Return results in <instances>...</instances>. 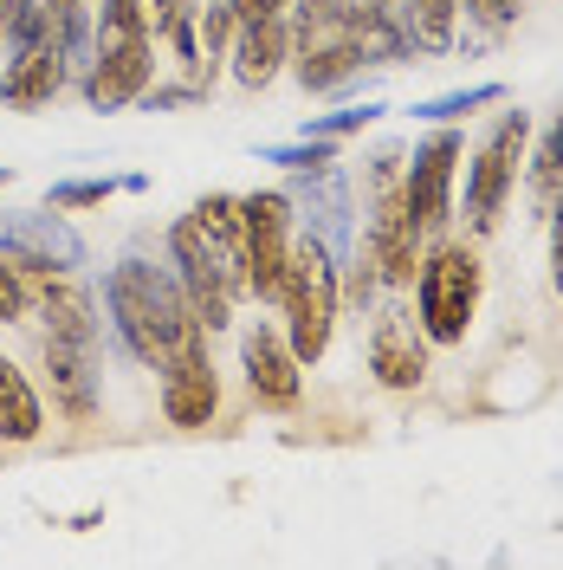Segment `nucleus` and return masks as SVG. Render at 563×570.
<instances>
[{
    "label": "nucleus",
    "instance_id": "b1692460",
    "mask_svg": "<svg viewBox=\"0 0 563 570\" xmlns=\"http://www.w3.org/2000/svg\"><path fill=\"white\" fill-rule=\"evenodd\" d=\"M551 285H557V298H563V202L551 208Z\"/></svg>",
    "mask_w": 563,
    "mask_h": 570
},
{
    "label": "nucleus",
    "instance_id": "39448f33",
    "mask_svg": "<svg viewBox=\"0 0 563 570\" xmlns=\"http://www.w3.org/2000/svg\"><path fill=\"white\" fill-rule=\"evenodd\" d=\"M525 142H531V117L525 110H505V117L493 124V137L480 142L473 176H466V220H473V234H493L498 227L505 188L518 181V163H525Z\"/></svg>",
    "mask_w": 563,
    "mask_h": 570
},
{
    "label": "nucleus",
    "instance_id": "f3484780",
    "mask_svg": "<svg viewBox=\"0 0 563 570\" xmlns=\"http://www.w3.org/2000/svg\"><path fill=\"white\" fill-rule=\"evenodd\" d=\"M46 370L66 395L71 415H91V376H85V344H66V337H46Z\"/></svg>",
    "mask_w": 563,
    "mask_h": 570
},
{
    "label": "nucleus",
    "instance_id": "9b49d317",
    "mask_svg": "<svg viewBox=\"0 0 563 570\" xmlns=\"http://www.w3.org/2000/svg\"><path fill=\"white\" fill-rule=\"evenodd\" d=\"M240 363H247V390L259 395L266 409L298 402V370H305V363H298V351L285 344L279 331H266V324L247 331V337H240Z\"/></svg>",
    "mask_w": 563,
    "mask_h": 570
},
{
    "label": "nucleus",
    "instance_id": "1a4fd4ad",
    "mask_svg": "<svg viewBox=\"0 0 563 570\" xmlns=\"http://www.w3.org/2000/svg\"><path fill=\"white\" fill-rule=\"evenodd\" d=\"M454 163H460V137L454 130H441V137L415 156L408 181H402V202H408V214H415L422 234H441L447 214H454Z\"/></svg>",
    "mask_w": 563,
    "mask_h": 570
},
{
    "label": "nucleus",
    "instance_id": "2eb2a0df",
    "mask_svg": "<svg viewBox=\"0 0 563 570\" xmlns=\"http://www.w3.org/2000/svg\"><path fill=\"white\" fill-rule=\"evenodd\" d=\"M39 428H46V409L33 383L20 376V363L0 356V441H39Z\"/></svg>",
    "mask_w": 563,
    "mask_h": 570
},
{
    "label": "nucleus",
    "instance_id": "20e7f679",
    "mask_svg": "<svg viewBox=\"0 0 563 570\" xmlns=\"http://www.w3.org/2000/svg\"><path fill=\"white\" fill-rule=\"evenodd\" d=\"M337 266L317 240H292V259H285V285H279V305H285V344L298 351V363H317L330 351V324H337Z\"/></svg>",
    "mask_w": 563,
    "mask_h": 570
},
{
    "label": "nucleus",
    "instance_id": "393cba45",
    "mask_svg": "<svg viewBox=\"0 0 563 570\" xmlns=\"http://www.w3.org/2000/svg\"><path fill=\"white\" fill-rule=\"evenodd\" d=\"M46 7H52V13H59V20H66L71 7H78V0H46Z\"/></svg>",
    "mask_w": 563,
    "mask_h": 570
},
{
    "label": "nucleus",
    "instance_id": "4be33fe9",
    "mask_svg": "<svg viewBox=\"0 0 563 570\" xmlns=\"http://www.w3.org/2000/svg\"><path fill=\"white\" fill-rule=\"evenodd\" d=\"M466 7H473L486 27H512V20H518V0H466Z\"/></svg>",
    "mask_w": 563,
    "mask_h": 570
},
{
    "label": "nucleus",
    "instance_id": "4468645a",
    "mask_svg": "<svg viewBox=\"0 0 563 570\" xmlns=\"http://www.w3.org/2000/svg\"><path fill=\"white\" fill-rule=\"evenodd\" d=\"M59 78H66V66H59V46H27L20 59H13V71L0 78V98L20 110L46 105L52 91H59Z\"/></svg>",
    "mask_w": 563,
    "mask_h": 570
},
{
    "label": "nucleus",
    "instance_id": "ddd939ff",
    "mask_svg": "<svg viewBox=\"0 0 563 570\" xmlns=\"http://www.w3.org/2000/svg\"><path fill=\"white\" fill-rule=\"evenodd\" d=\"M285 52H292L285 13H279V20H247V27L234 33V78H240L247 91H266V85L279 78Z\"/></svg>",
    "mask_w": 563,
    "mask_h": 570
},
{
    "label": "nucleus",
    "instance_id": "aec40b11",
    "mask_svg": "<svg viewBox=\"0 0 563 570\" xmlns=\"http://www.w3.org/2000/svg\"><path fill=\"white\" fill-rule=\"evenodd\" d=\"M105 195H110V181H71V188H52V208H91Z\"/></svg>",
    "mask_w": 563,
    "mask_h": 570
},
{
    "label": "nucleus",
    "instance_id": "dca6fc26",
    "mask_svg": "<svg viewBox=\"0 0 563 570\" xmlns=\"http://www.w3.org/2000/svg\"><path fill=\"white\" fill-rule=\"evenodd\" d=\"M557 202H563V110L551 117V130H544L537 156H531V214L551 220Z\"/></svg>",
    "mask_w": 563,
    "mask_h": 570
},
{
    "label": "nucleus",
    "instance_id": "9d476101",
    "mask_svg": "<svg viewBox=\"0 0 563 570\" xmlns=\"http://www.w3.org/2000/svg\"><path fill=\"white\" fill-rule=\"evenodd\" d=\"M149 33H105V52H98V66H91V105L98 110H124L130 98H142V85H149Z\"/></svg>",
    "mask_w": 563,
    "mask_h": 570
},
{
    "label": "nucleus",
    "instance_id": "5701e85b",
    "mask_svg": "<svg viewBox=\"0 0 563 570\" xmlns=\"http://www.w3.org/2000/svg\"><path fill=\"white\" fill-rule=\"evenodd\" d=\"M285 7H292V0H234V20H240V27H247V20H279Z\"/></svg>",
    "mask_w": 563,
    "mask_h": 570
},
{
    "label": "nucleus",
    "instance_id": "6ab92c4d",
    "mask_svg": "<svg viewBox=\"0 0 563 570\" xmlns=\"http://www.w3.org/2000/svg\"><path fill=\"white\" fill-rule=\"evenodd\" d=\"M27 318V285H20V266L0 259V324H20Z\"/></svg>",
    "mask_w": 563,
    "mask_h": 570
},
{
    "label": "nucleus",
    "instance_id": "a878e982",
    "mask_svg": "<svg viewBox=\"0 0 563 570\" xmlns=\"http://www.w3.org/2000/svg\"><path fill=\"white\" fill-rule=\"evenodd\" d=\"M376 7H395V0H376Z\"/></svg>",
    "mask_w": 563,
    "mask_h": 570
},
{
    "label": "nucleus",
    "instance_id": "6e6552de",
    "mask_svg": "<svg viewBox=\"0 0 563 570\" xmlns=\"http://www.w3.org/2000/svg\"><path fill=\"white\" fill-rule=\"evenodd\" d=\"M369 370L383 390H422L427 383V331L422 318H408L402 305H388L369 324Z\"/></svg>",
    "mask_w": 563,
    "mask_h": 570
},
{
    "label": "nucleus",
    "instance_id": "f03ea898",
    "mask_svg": "<svg viewBox=\"0 0 563 570\" xmlns=\"http://www.w3.org/2000/svg\"><path fill=\"white\" fill-rule=\"evenodd\" d=\"M110 318L124 331V344L162 376L188 356H201V318H195L188 292L176 279H162L156 266H142V259H124L110 273Z\"/></svg>",
    "mask_w": 563,
    "mask_h": 570
},
{
    "label": "nucleus",
    "instance_id": "423d86ee",
    "mask_svg": "<svg viewBox=\"0 0 563 570\" xmlns=\"http://www.w3.org/2000/svg\"><path fill=\"white\" fill-rule=\"evenodd\" d=\"M240 247H247V292L253 298H279L285 259H292V202L279 188L240 195Z\"/></svg>",
    "mask_w": 563,
    "mask_h": 570
},
{
    "label": "nucleus",
    "instance_id": "0eeeda50",
    "mask_svg": "<svg viewBox=\"0 0 563 570\" xmlns=\"http://www.w3.org/2000/svg\"><path fill=\"white\" fill-rule=\"evenodd\" d=\"M422 227H415V214H408V202H402V188L395 195H383L376 202V214H369V234H363V259L376 266V279L388 285H415V266H422Z\"/></svg>",
    "mask_w": 563,
    "mask_h": 570
},
{
    "label": "nucleus",
    "instance_id": "f8f14e48",
    "mask_svg": "<svg viewBox=\"0 0 563 570\" xmlns=\"http://www.w3.org/2000/svg\"><path fill=\"white\" fill-rule=\"evenodd\" d=\"M214 409H220V383H214V363L208 356H188L162 376V415L176 428H208Z\"/></svg>",
    "mask_w": 563,
    "mask_h": 570
},
{
    "label": "nucleus",
    "instance_id": "a211bd4d",
    "mask_svg": "<svg viewBox=\"0 0 563 570\" xmlns=\"http://www.w3.org/2000/svg\"><path fill=\"white\" fill-rule=\"evenodd\" d=\"M454 13H460V0H408L415 46H447L454 39Z\"/></svg>",
    "mask_w": 563,
    "mask_h": 570
},
{
    "label": "nucleus",
    "instance_id": "412c9836",
    "mask_svg": "<svg viewBox=\"0 0 563 570\" xmlns=\"http://www.w3.org/2000/svg\"><path fill=\"white\" fill-rule=\"evenodd\" d=\"M498 98V85H480V91H460V98H441V105H427L422 117H454V110H466V105H493Z\"/></svg>",
    "mask_w": 563,
    "mask_h": 570
},
{
    "label": "nucleus",
    "instance_id": "7ed1b4c3",
    "mask_svg": "<svg viewBox=\"0 0 563 570\" xmlns=\"http://www.w3.org/2000/svg\"><path fill=\"white\" fill-rule=\"evenodd\" d=\"M480 292H486V266H480V253L466 240H441L427 253L422 279H415V312H422L427 344H466Z\"/></svg>",
    "mask_w": 563,
    "mask_h": 570
},
{
    "label": "nucleus",
    "instance_id": "f257e3e1",
    "mask_svg": "<svg viewBox=\"0 0 563 570\" xmlns=\"http://www.w3.org/2000/svg\"><path fill=\"white\" fill-rule=\"evenodd\" d=\"M169 253L181 266V292L201 331L234 324V298L247 292V247H240V195H201L169 227Z\"/></svg>",
    "mask_w": 563,
    "mask_h": 570
}]
</instances>
